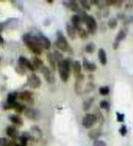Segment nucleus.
I'll return each mask as SVG.
<instances>
[{"label": "nucleus", "instance_id": "31", "mask_svg": "<svg viewBox=\"0 0 133 146\" xmlns=\"http://www.w3.org/2000/svg\"><path fill=\"white\" fill-rule=\"evenodd\" d=\"M99 106L103 110H109V103L107 102V100H101L99 103Z\"/></svg>", "mask_w": 133, "mask_h": 146}, {"label": "nucleus", "instance_id": "24", "mask_svg": "<svg viewBox=\"0 0 133 146\" xmlns=\"http://www.w3.org/2000/svg\"><path fill=\"white\" fill-rule=\"evenodd\" d=\"M53 55H54V58H55V59H56V61H57L58 63H59V62H61L62 60H64L62 54H61L60 52H59L58 50H55L54 53H53Z\"/></svg>", "mask_w": 133, "mask_h": 146}, {"label": "nucleus", "instance_id": "27", "mask_svg": "<svg viewBox=\"0 0 133 146\" xmlns=\"http://www.w3.org/2000/svg\"><path fill=\"white\" fill-rule=\"evenodd\" d=\"M125 36H126V32L123 29H121L120 32H118L117 36H116V41L117 42H120V41H121L125 38Z\"/></svg>", "mask_w": 133, "mask_h": 146}, {"label": "nucleus", "instance_id": "13", "mask_svg": "<svg viewBox=\"0 0 133 146\" xmlns=\"http://www.w3.org/2000/svg\"><path fill=\"white\" fill-rule=\"evenodd\" d=\"M7 134L13 139H16L18 136V131L13 126H8L7 128Z\"/></svg>", "mask_w": 133, "mask_h": 146}, {"label": "nucleus", "instance_id": "16", "mask_svg": "<svg viewBox=\"0 0 133 146\" xmlns=\"http://www.w3.org/2000/svg\"><path fill=\"white\" fill-rule=\"evenodd\" d=\"M17 97H18V95L17 93L16 92H12V93H9L8 96H7V103L8 105V107L9 106H11L12 104H14L16 102V99Z\"/></svg>", "mask_w": 133, "mask_h": 146}, {"label": "nucleus", "instance_id": "39", "mask_svg": "<svg viewBox=\"0 0 133 146\" xmlns=\"http://www.w3.org/2000/svg\"><path fill=\"white\" fill-rule=\"evenodd\" d=\"M117 2L116 1H107L106 4L108 5V6H109V5H113V4H116Z\"/></svg>", "mask_w": 133, "mask_h": 146}, {"label": "nucleus", "instance_id": "19", "mask_svg": "<svg viewBox=\"0 0 133 146\" xmlns=\"http://www.w3.org/2000/svg\"><path fill=\"white\" fill-rule=\"evenodd\" d=\"M48 62H49V65L51 66L52 70H56V62H57V61H56V59H55L54 55H53L52 52H48Z\"/></svg>", "mask_w": 133, "mask_h": 146}, {"label": "nucleus", "instance_id": "40", "mask_svg": "<svg viewBox=\"0 0 133 146\" xmlns=\"http://www.w3.org/2000/svg\"><path fill=\"white\" fill-rule=\"evenodd\" d=\"M3 42H4V40H3V38H2V36H0V44L3 43Z\"/></svg>", "mask_w": 133, "mask_h": 146}, {"label": "nucleus", "instance_id": "32", "mask_svg": "<svg viewBox=\"0 0 133 146\" xmlns=\"http://www.w3.org/2000/svg\"><path fill=\"white\" fill-rule=\"evenodd\" d=\"M93 146H107V143L101 140H96L93 143Z\"/></svg>", "mask_w": 133, "mask_h": 146}, {"label": "nucleus", "instance_id": "38", "mask_svg": "<svg viewBox=\"0 0 133 146\" xmlns=\"http://www.w3.org/2000/svg\"><path fill=\"white\" fill-rule=\"evenodd\" d=\"M113 48H114V49H117L118 48V42L115 41V43H114V45H113Z\"/></svg>", "mask_w": 133, "mask_h": 146}, {"label": "nucleus", "instance_id": "34", "mask_svg": "<svg viewBox=\"0 0 133 146\" xmlns=\"http://www.w3.org/2000/svg\"><path fill=\"white\" fill-rule=\"evenodd\" d=\"M96 68H97V67H96V64L89 62V63L88 70H89V71H94V70H96Z\"/></svg>", "mask_w": 133, "mask_h": 146}, {"label": "nucleus", "instance_id": "36", "mask_svg": "<svg viewBox=\"0 0 133 146\" xmlns=\"http://www.w3.org/2000/svg\"><path fill=\"white\" fill-rule=\"evenodd\" d=\"M120 134H121L122 136H125V135H126V133H127V128H126L125 125H122V126L120 127Z\"/></svg>", "mask_w": 133, "mask_h": 146}, {"label": "nucleus", "instance_id": "28", "mask_svg": "<svg viewBox=\"0 0 133 146\" xmlns=\"http://www.w3.org/2000/svg\"><path fill=\"white\" fill-rule=\"evenodd\" d=\"M99 92L100 95L102 96H106L109 93V88L108 86H104V87H100L99 90Z\"/></svg>", "mask_w": 133, "mask_h": 146}, {"label": "nucleus", "instance_id": "17", "mask_svg": "<svg viewBox=\"0 0 133 146\" xmlns=\"http://www.w3.org/2000/svg\"><path fill=\"white\" fill-rule=\"evenodd\" d=\"M8 108H12V109H14L15 111H17V112H18V113H20V112H23L25 111V106L24 105H22L21 103H18V102H15L14 104H12L11 106H9Z\"/></svg>", "mask_w": 133, "mask_h": 146}, {"label": "nucleus", "instance_id": "6", "mask_svg": "<svg viewBox=\"0 0 133 146\" xmlns=\"http://www.w3.org/2000/svg\"><path fill=\"white\" fill-rule=\"evenodd\" d=\"M40 71L43 74L45 80H47L48 83H53V82H54V77H53L51 70H50L48 67L43 66L42 68H40Z\"/></svg>", "mask_w": 133, "mask_h": 146}, {"label": "nucleus", "instance_id": "7", "mask_svg": "<svg viewBox=\"0 0 133 146\" xmlns=\"http://www.w3.org/2000/svg\"><path fill=\"white\" fill-rule=\"evenodd\" d=\"M72 66H73V72H74V76L76 78V80H79V79H82V78H84V76L81 74L82 66L79 61L76 60L75 62H73Z\"/></svg>", "mask_w": 133, "mask_h": 146}, {"label": "nucleus", "instance_id": "2", "mask_svg": "<svg viewBox=\"0 0 133 146\" xmlns=\"http://www.w3.org/2000/svg\"><path fill=\"white\" fill-rule=\"evenodd\" d=\"M55 44L59 50H62V51H67L68 50V42L61 31H58L57 41Z\"/></svg>", "mask_w": 133, "mask_h": 146}, {"label": "nucleus", "instance_id": "20", "mask_svg": "<svg viewBox=\"0 0 133 146\" xmlns=\"http://www.w3.org/2000/svg\"><path fill=\"white\" fill-rule=\"evenodd\" d=\"M82 80H83V78L79 80H76V83H75V91L77 95L81 94V89H82Z\"/></svg>", "mask_w": 133, "mask_h": 146}, {"label": "nucleus", "instance_id": "30", "mask_svg": "<svg viewBox=\"0 0 133 146\" xmlns=\"http://www.w3.org/2000/svg\"><path fill=\"white\" fill-rule=\"evenodd\" d=\"M95 50V45L93 43H89L86 46V51L88 53H93Z\"/></svg>", "mask_w": 133, "mask_h": 146}, {"label": "nucleus", "instance_id": "4", "mask_svg": "<svg viewBox=\"0 0 133 146\" xmlns=\"http://www.w3.org/2000/svg\"><path fill=\"white\" fill-rule=\"evenodd\" d=\"M96 121H97V116L93 113H89L83 118L82 124H83V126L87 128V129H89V128H91L95 124Z\"/></svg>", "mask_w": 133, "mask_h": 146}, {"label": "nucleus", "instance_id": "25", "mask_svg": "<svg viewBox=\"0 0 133 146\" xmlns=\"http://www.w3.org/2000/svg\"><path fill=\"white\" fill-rule=\"evenodd\" d=\"M93 102H94V99L93 98H90L88 100H86V102H84V104H83L84 111H88V110H89V108L91 107V105H92Z\"/></svg>", "mask_w": 133, "mask_h": 146}, {"label": "nucleus", "instance_id": "18", "mask_svg": "<svg viewBox=\"0 0 133 146\" xmlns=\"http://www.w3.org/2000/svg\"><path fill=\"white\" fill-rule=\"evenodd\" d=\"M9 120L11 121V122L13 123V124H16L18 126H21L23 124L22 119L17 115H11L10 117H9Z\"/></svg>", "mask_w": 133, "mask_h": 146}, {"label": "nucleus", "instance_id": "21", "mask_svg": "<svg viewBox=\"0 0 133 146\" xmlns=\"http://www.w3.org/2000/svg\"><path fill=\"white\" fill-rule=\"evenodd\" d=\"M77 33L79 35V36L82 39H86L88 38V32H87L84 29H82V27H79V29H77Z\"/></svg>", "mask_w": 133, "mask_h": 146}, {"label": "nucleus", "instance_id": "23", "mask_svg": "<svg viewBox=\"0 0 133 146\" xmlns=\"http://www.w3.org/2000/svg\"><path fill=\"white\" fill-rule=\"evenodd\" d=\"M89 136L92 140L96 141V140H97V139L99 138V137L100 136V131H99L98 130H93V131H89Z\"/></svg>", "mask_w": 133, "mask_h": 146}, {"label": "nucleus", "instance_id": "1", "mask_svg": "<svg viewBox=\"0 0 133 146\" xmlns=\"http://www.w3.org/2000/svg\"><path fill=\"white\" fill-rule=\"evenodd\" d=\"M58 71L59 75L63 82H67L69 78V73H70V67L71 64L68 59H64L61 62L58 63Z\"/></svg>", "mask_w": 133, "mask_h": 146}, {"label": "nucleus", "instance_id": "14", "mask_svg": "<svg viewBox=\"0 0 133 146\" xmlns=\"http://www.w3.org/2000/svg\"><path fill=\"white\" fill-rule=\"evenodd\" d=\"M99 59L102 65H106L107 64V54L103 48H100L99 50Z\"/></svg>", "mask_w": 133, "mask_h": 146}, {"label": "nucleus", "instance_id": "33", "mask_svg": "<svg viewBox=\"0 0 133 146\" xmlns=\"http://www.w3.org/2000/svg\"><path fill=\"white\" fill-rule=\"evenodd\" d=\"M8 141H7V139L2 137V138H0V146H7Z\"/></svg>", "mask_w": 133, "mask_h": 146}, {"label": "nucleus", "instance_id": "3", "mask_svg": "<svg viewBox=\"0 0 133 146\" xmlns=\"http://www.w3.org/2000/svg\"><path fill=\"white\" fill-rule=\"evenodd\" d=\"M85 24L87 26V29H88L89 32L90 34H94L96 30H97V22H96V19L92 17V16H89L87 15L85 17Z\"/></svg>", "mask_w": 133, "mask_h": 146}, {"label": "nucleus", "instance_id": "11", "mask_svg": "<svg viewBox=\"0 0 133 146\" xmlns=\"http://www.w3.org/2000/svg\"><path fill=\"white\" fill-rule=\"evenodd\" d=\"M18 98H19L21 100H24V102H27L28 103H31L33 104V99H32V93L28 90H25L23 91V92L18 94Z\"/></svg>", "mask_w": 133, "mask_h": 146}, {"label": "nucleus", "instance_id": "10", "mask_svg": "<svg viewBox=\"0 0 133 146\" xmlns=\"http://www.w3.org/2000/svg\"><path fill=\"white\" fill-rule=\"evenodd\" d=\"M24 114L31 120H36L38 117V111L33 108H26L24 111Z\"/></svg>", "mask_w": 133, "mask_h": 146}, {"label": "nucleus", "instance_id": "15", "mask_svg": "<svg viewBox=\"0 0 133 146\" xmlns=\"http://www.w3.org/2000/svg\"><path fill=\"white\" fill-rule=\"evenodd\" d=\"M71 23L72 25L74 26V27L77 29L80 27V23H81V18H80V16L79 15H73L72 17H71Z\"/></svg>", "mask_w": 133, "mask_h": 146}, {"label": "nucleus", "instance_id": "37", "mask_svg": "<svg viewBox=\"0 0 133 146\" xmlns=\"http://www.w3.org/2000/svg\"><path fill=\"white\" fill-rule=\"evenodd\" d=\"M81 5L86 9H89V10L90 9V4L89 3V1H81Z\"/></svg>", "mask_w": 133, "mask_h": 146}, {"label": "nucleus", "instance_id": "29", "mask_svg": "<svg viewBox=\"0 0 133 146\" xmlns=\"http://www.w3.org/2000/svg\"><path fill=\"white\" fill-rule=\"evenodd\" d=\"M117 24H118V21L116 18H111L108 22V26L111 27V29H115L117 27Z\"/></svg>", "mask_w": 133, "mask_h": 146}, {"label": "nucleus", "instance_id": "22", "mask_svg": "<svg viewBox=\"0 0 133 146\" xmlns=\"http://www.w3.org/2000/svg\"><path fill=\"white\" fill-rule=\"evenodd\" d=\"M33 66L35 67V68L36 70V68H41L43 67V62H42V60H41L40 58H33Z\"/></svg>", "mask_w": 133, "mask_h": 146}, {"label": "nucleus", "instance_id": "26", "mask_svg": "<svg viewBox=\"0 0 133 146\" xmlns=\"http://www.w3.org/2000/svg\"><path fill=\"white\" fill-rule=\"evenodd\" d=\"M68 7H69L72 11H75V12H77V11H79V5H77L76 2L74 1H71L68 3Z\"/></svg>", "mask_w": 133, "mask_h": 146}, {"label": "nucleus", "instance_id": "35", "mask_svg": "<svg viewBox=\"0 0 133 146\" xmlns=\"http://www.w3.org/2000/svg\"><path fill=\"white\" fill-rule=\"evenodd\" d=\"M117 121H120V122H122L123 121H124V115H123L122 113L117 112Z\"/></svg>", "mask_w": 133, "mask_h": 146}, {"label": "nucleus", "instance_id": "9", "mask_svg": "<svg viewBox=\"0 0 133 146\" xmlns=\"http://www.w3.org/2000/svg\"><path fill=\"white\" fill-rule=\"evenodd\" d=\"M38 39V43L39 45L41 46V48H45V49H48L50 48V46H51V42H50V40L47 38V36H45L44 35L40 34L38 36H36Z\"/></svg>", "mask_w": 133, "mask_h": 146}, {"label": "nucleus", "instance_id": "12", "mask_svg": "<svg viewBox=\"0 0 133 146\" xmlns=\"http://www.w3.org/2000/svg\"><path fill=\"white\" fill-rule=\"evenodd\" d=\"M67 27V36H69L71 39H75L76 38V34H77V30L74 27L72 24H67L66 26Z\"/></svg>", "mask_w": 133, "mask_h": 146}, {"label": "nucleus", "instance_id": "8", "mask_svg": "<svg viewBox=\"0 0 133 146\" xmlns=\"http://www.w3.org/2000/svg\"><path fill=\"white\" fill-rule=\"evenodd\" d=\"M18 65L23 67L24 68H27V70H29L31 71H34L36 70L35 67L33 66V64H32L28 59H26L25 57H20L19 58V60H18Z\"/></svg>", "mask_w": 133, "mask_h": 146}, {"label": "nucleus", "instance_id": "5", "mask_svg": "<svg viewBox=\"0 0 133 146\" xmlns=\"http://www.w3.org/2000/svg\"><path fill=\"white\" fill-rule=\"evenodd\" d=\"M27 85H28L30 88L32 89H38L41 86V80L40 78L33 73V74H31L28 76L27 78Z\"/></svg>", "mask_w": 133, "mask_h": 146}]
</instances>
